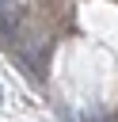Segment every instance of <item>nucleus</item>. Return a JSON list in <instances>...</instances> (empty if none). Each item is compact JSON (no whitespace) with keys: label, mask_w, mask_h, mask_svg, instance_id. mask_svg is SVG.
Here are the masks:
<instances>
[{"label":"nucleus","mask_w":118,"mask_h":122,"mask_svg":"<svg viewBox=\"0 0 118 122\" xmlns=\"http://www.w3.org/2000/svg\"><path fill=\"white\" fill-rule=\"evenodd\" d=\"M15 8H19L15 0H0V19H8V15H15Z\"/></svg>","instance_id":"obj_1"}]
</instances>
